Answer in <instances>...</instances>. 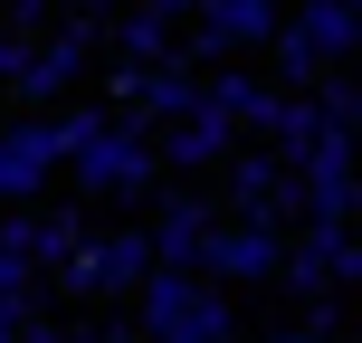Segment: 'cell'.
<instances>
[{"label": "cell", "instance_id": "6da1fadb", "mask_svg": "<svg viewBox=\"0 0 362 343\" xmlns=\"http://www.w3.org/2000/svg\"><path fill=\"white\" fill-rule=\"evenodd\" d=\"M67 181H76V200H153V191H163L153 134L134 124V115H105V124L67 153Z\"/></svg>", "mask_w": 362, "mask_h": 343}, {"label": "cell", "instance_id": "7a4b0ae2", "mask_svg": "<svg viewBox=\"0 0 362 343\" xmlns=\"http://www.w3.org/2000/svg\"><path fill=\"white\" fill-rule=\"evenodd\" d=\"M144 277H153V238L144 229H86L67 248V267H57V286H67L76 306H124Z\"/></svg>", "mask_w": 362, "mask_h": 343}, {"label": "cell", "instance_id": "3957f363", "mask_svg": "<svg viewBox=\"0 0 362 343\" xmlns=\"http://www.w3.org/2000/svg\"><path fill=\"white\" fill-rule=\"evenodd\" d=\"M362 277V248H353V219H305V229L286 238V257H276V286L286 296H344Z\"/></svg>", "mask_w": 362, "mask_h": 343}, {"label": "cell", "instance_id": "277c9868", "mask_svg": "<svg viewBox=\"0 0 362 343\" xmlns=\"http://www.w3.org/2000/svg\"><path fill=\"white\" fill-rule=\"evenodd\" d=\"M276 257H286V229L276 219H210L191 277H210V286H276Z\"/></svg>", "mask_w": 362, "mask_h": 343}, {"label": "cell", "instance_id": "5b68a950", "mask_svg": "<svg viewBox=\"0 0 362 343\" xmlns=\"http://www.w3.org/2000/svg\"><path fill=\"white\" fill-rule=\"evenodd\" d=\"M95 48H105V19H95V10H67V19H48V38L29 48L19 86H29V95H67L76 76L95 67Z\"/></svg>", "mask_w": 362, "mask_h": 343}, {"label": "cell", "instance_id": "8992f818", "mask_svg": "<svg viewBox=\"0 0 362 343\" xmlns=\"http://www.w3.org/2000/svg\"><path fill=\"white\" fill-rule=\"evenodd\" d=\"M362 181H353V134H315L296 153V210L305 219H353Z\"/></svg>", "mask_w": 362, "mask_h": 343}, {"label": "cell", "instance_id": "52a82bcc", "mask_svg": "<svg viewBox=\"0 0 362 343\" xmlns=\"http://www.w3.org/2000/svg\"><path fill=\"white\" fill-rule=\"evenodd\" d=\"M210 200H200V191H153V267H200V238H210Z\"/></svg>", "mask_w": 362, "mask_h": 343}, {"label": "cell", "instance_id": "ba28073f", "mask_svg": "<svg viewBox=\"0 0 362 343\" xmlns=\"http://www.w3.org/2000/svg\"><path fill=\"white\" fill-rule=\"evenodd\" d=\"M229 153H238V124H219L210 105H200V115H181V124H163V134H153V163H163V172H219V163H229Z\"/></svg>", "mask_w": 362, "mask_h": 343}, {"label": "cell", "instance_id": "9c48e42d", "mask_svg": "<svg viewBox=\"0 0 362 343\" xmlns=\"http://www.w3.org/2000/svg\"><path fill=\"white\" fill-rule=\"evenodd\" d=\"M115 115H134L144 134H153V124H181V115H200V76L181 67V57H163V67H134V95H124Z\"/></svg>", "mask_w": 362, "mask_h": 343}, {"label": "cell", "instance_id": "30bf717a", "mask_svg": "<svg viewBox=\"0 0 362 343\" xmlns=\"http://www.w3.org/2000/svg\"><path fill=\"white\" fill-rule=\"evenodd\" d=\"M191 29H210L219 48H267L276 29H286V0H191Z\"/></svg>", "mask_w": 362, "mask_h": 343}, {"label": "cell", "instance_id": "8fae6325", "mask_svg": "<svg viewBox=\"0 0 362 343\" xmlns=\"http://www.w3.org/2000/svg\"><path fill=\"white\" fill-rule=\"evenodd\" d=\"M200 105L219 115V124H238V134H267V115H276V86H257V67H210L200 76Z\"/></svg>", "mask_w": 362, "mask_h": 343}, {"label": "cell", "instance_id": "7c38bea8", "mask_svg": "<svg viewBox=\"0 0 362 343\" xmlns=\"http://www.w3.org/2000/svg\"><path fill=\"white\" fill-rule=\"evenodd\" d=\"M286 29L305 38L325 67H344V57L362 48V10H353V0H296V10H286Z\"/></svg>", "mask_w": 362, "mask_h": 343}, {"label": "cell", "instance_id": "4fadbf2b", "mask_svg": "<svg viewBox=\"0 0 362 343\" xmlns=\"http://www.w3.org/2000/svg\"><path fill=\"white\" fill-rule=\"evenodd\" d=\"M105 38H115V57H124V67H163L172 38H181V19H172V10H153V0H134V10H115V19H105Z\"/></svg>", "mask_w": 362, "mask_h": 343}, {"label": "cell", "instance_id": "5bb4252c", "mask_svg": "<svg viewBox=\"0 0 362 343\" xmlns=\"http://www.w3.org/2000/svg\"><path fill=\"white\" fill-rule=\"evenodd\" d=\"M267 57H276V95H305L315 76H325V57H315L296 29H276V38H267Z\"/></svg>", "mask_w": 362, "mask_h": 343}, {"label": "cell", "instance_id": "9a60e30c", "mask_svg": "<svg viewBox=\"0 0 362 343\" xmlns=\"http://www.w3.org/2000/svg\"><path fill=\"white\" fill-rule=\"evenodd\" d=\"M10 296H29V306H38V267H29V257H10V248H0V306H10Z\"/></svg>", "mask_w": 362, "mask_h": 343}, {"label": "cell", "instance_id": "2e32d148", "mask_svg": "<svg viewBox=\"0 0 362 343\" xmlns=\"http://www.w3.org/2000/svg\"><path fill=\"white\" fill-rule=\"evenodd\" d=\"M19 343H67V325H48V315H29V325H19Z\"/></svg>", "mask_w": 362, "mask_h": 343}, {"label": "cell", "instance_id": "e0dca14e", "mask_svg": "<svg viewBox=\"0 0 362 343\" xmlns=\"http://www.w3.org/2000/svg\"><path fill=\"white\" fill-rule=\"evenodd\" d=\"M267 343H325V334H305V325H276V334H267Z\"/></svg>", "mask_w": 362, "mask_h": 343}, {"label": "cell", "instance_id": "ac0fdd59", "mask_svg": "<svg viewBox=\"0 0 362 343\" xmlns=\"http://www.w3.org/2000/svg\"><path fill=\"white\" fill-rule=\"evenodd\" d=\"M153 10H172V19H191V0H153Z\"/></svg>", "mask_w": 362, "mask_h": 343}, {"label": "cell", "instance_id": "d6986e66", "mask_svg": "<svg viewBox=\"0 0 362 343\" xmlns=\"http://www.w3.org/2000/svg\"><path fill=\"white\" fill-rule=\"evenodd\" d=\"M48 10H86V0H48Z\"/></svg>", "mask_w": 362, "mask_h": 343}]
</instances>
